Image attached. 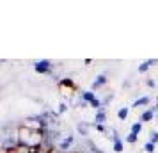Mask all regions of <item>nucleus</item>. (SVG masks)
<instances>
[{
  "label": "nucleus",
  "instance_id": "nucleus-23",
  "mask_svg": "<svg viewBox=\"0 0 158 153\" xmlns=\"http://www.w3.org/2000/svg\"><path fill=\"white\" fill-rule=\"evenodd\" d=\"M16 153H29V150H23V148H18V150H16Z\"/></svg>",
  "mask_w": 158,
  "mask_h": 153
},
{
  "label": "nucleus",
  "instance_id": "nucleus-22",
  "mask_svg": "<svg viewBox=\"0 0 158 153\" xmlns=\"http://www.w3.org/2000/svg\"><path fill=\"white\" fill-rule=\"evenodd\" d=\"M151 110H153L155 114H158V96H156V103H155V107H151Z\"/></svg>",
  "mask_w": 158,
  "mask_h": 153
},
{
  "label": "nucleus",
  "instance_id": "nucleus-25",
  "mask_svg": "<svg viewBox=\"0 0 158 153\" xmlns=\"http://www.w3.org/2000/svg\"><path fill=\"white\" fill-rule=\"evenodd\" d=\"M156 121H158V114H156Z\"/></svg>",
  "mask_w": 158,
  "mask_h": 153
},
{
  "label": "nucleus",
  "instance_id": "nucleus-20",
  "mask_svg": "<svg viewBox=\"0 0 158 153\" xmlns=\"http://www.w3.org/2000/svg\"><path fill=\"white\" fill-rule=\"evenodd\" d=\"M146 86H148V87H155L156 84H155V80H153V79H148V80H146Z\"/></svg>",
  "mask_w": 158,
  "mask_h": 153
},
{
  "label": "nucleus",
  "instance_id": "nucleus-14",
  "mask_svg": "<svg viewBox=\"0 0 158 153\" xmlns=\"http://www.w3.org/2000/svg\"><path fill=\"white\" fill-rule=\"evenodd\" d=\"M144 151H146V153H155V151H156V144H153V142L148 141V142L144 144Z\"/></svg>",
  "mask_w": 158,
  "mask_h": 153
},
{
  "label": "nucleus",
  "instance_id": "nucleus-11",
  "mask_svg": "<svg viewBox=\"0 0 158 153\" xmlns=\"http://www.w3.org/2000/svg\"><path fill=\"white\" fill-rule=\"evenodd\" d=\"M128 116H130V109H128V107H121V109L117 110V117H119L121 121H124Z\"/></svg>",
  "mask_w": 158,
  "mask_h": 153
},
{
  "label": "nucleus",
  "instance_id": "nucleus-4",
  "mask_svg": "<svg viewBox=\"0 0 158 153\" xmlns=\"http://www.w3.org/2000/svg\"><path fill=\"white\" fill-rule=\"evenodd\" d=\"M153 119H155V112H153L151 107H149V109L142 110V114L139 116V123H149V121H153Z\"/></svg>",
  "mask_w": 158,
  "mask_h": 153
},
{
  "label": "nucleus",
  "instance_id": "nucleus-16",
  "mask_svg": "<svg viewBox=\"0 0 158 153\" xmlns=\"http://www.w3.org/2000/svg\"><path fill=\"white\" fill-rule=\"evenodd\" d=\"M149 142H153V144H158V132H156V130H151V132H149Z\"/></svg>",
  "mask_w": 158,
  "mask_h": 153
},
{
  "label": "nucleus",
  "instance_id": "nucleus-18",
  "mask_svg": "<svg viewBox=\"0 0 158 153\" xmlns=\"http://www.w3.org/2000/svg\"><path fill=\"white\" fill-rule=\"evenodd\" d=\"M66 110H68V103H59V110H57V114H64Z\"/></svg>",
  "mask_w": 158,
  "mask_h": 153
},
{
  "label": "nucleus",
  "instance_id": "nucleus-9",
  "mask_svg": "<svg viewBox=\"0 0 158 153\" xmlns=\"http://www.w3.org/2000/svg\"><path fill=\"white\" fill-rule=\"evenodd\" d=\"M105 84H107V75H98L96 80L93 82V91L94 89H98V87H103Z\"/></svg>",
  "mask_w": 158,
  "mask_h": 153
},
{
  "label": "nucleus",
  "instance_id": "nucleus-7",
  "mask_svg": "<svg viewBox=\"0 0 158 153\" xmlns=\"http://www.w3.org/2000/svg\"><path fill=\"white\" fill-rule=\"evenodd\" d=\"M80 100L85 102L87 105H91V103L96 100V95H94L93 91H84V93H80Z\"/></svg>",
  "mask_w": 158,
  "mask_h": 153
},
{
  "label": "nucleus",
  "instance_id": "nucleus-17",
  "mask_svg": "<svg viewBox=\"0 0 158 153\" xmlns=\"http://www.w3.org/2000/svg\"><path fill=\"white\" fill-rule=\"evenodd\" d=\"M149 70V64H148V61H144L142 64H139V73H146Z\"/></svg>",
  "mask_w": 158,
  "mask_h": 153
},
{
  "label": "nucleus",
  "instance_id": "nucleus-8",
  "mask_svg": "<svg viewBox=\"0 0 158 153\" xmlns=\"http://www.w3.org/2000/svg\"><path fill=\"white\" fill-rule=\"evenodd\" d=\"M93 126V123H85V121H82V123L77 125V130H78L80 135H84V137H87L89 135V128Z\"/></svg>",
  "mask_w": 158,
  "mask_h": 153
},
{
  "label": "nucleus",
  "instance_id": "nucleus-13",
  "mask_svg": "<svg viewBox=\"0 0 158 153\" xmlns=\"http://www.w3.org/2000/svg\"><path fill=\"white\" fill-rule=\"evenodd\" d=\"M137 139H139V135H135V134H126V137H124V142H128V144H135Z\"/></svg>",
  "mask_w": 158,
  "mask_h": 153
},
{
  "label": "nucleus",
  "instance_id": "nucleus-10",
  "mask_svg": "<svg viewBox=\"0 0 158 153\" xmlns=\"http://www.w3.org/2000/svg\"><path fill=\"white\" fill-rule=\"evenodd\" d=\"M149 105V96H140V98H137L135 102H133V105L131 107H148Z\"/></svg>",
  "mask_w": 158,
  "mask_h": 153
},
{
  "label": "nucleus",
  "instance_id": "nucleus-1",
  "mask_svg": "<svg viewBox=\"0 0 158 153\" xmlns=\"http://www.w3.org/2000/svg\"><path fill=\"white\" fill-rule=\"evenodd\" d=\"M16 139H18V146L23 150H37L43 144V130H36V128H29V126H18L16 132Z\"/></svg>",
  "mask_w": 158,
  "mask_h": 153
},
{
  "label": "nucleus",
  "instance_id": "nucleus-6",
  "mask_svg": "<svg viewBox=\"0 0 158 153\" xmlns=\"http://www.w3.org/2000/svg\"><path fill=\"white\" fill-rule=\"evenodd\" d=\"M107 121V112H105V107L100 110H96V116H94V125H105Z\"/></svg>",
  "mask_w": 158,
  "mask_h": 153
},
{
  "label": "nucleus",
  "instance_id": "nucleus-21",
  "mask_svg": "<svg viewBox=\"0 0 158 153\" xmlns=\"http://www.w3.org/2000/svg\"><path fill=\"white\" fill-rule=\"evenodd\" d=\"M148 64H149V68H151V66L158 64V61H156V59H148Z\"/></svg>",
  "mask_w": 158,
  "mask_h": 153
},
{
  "label": "nucleus",
  "instance_id": "nucleus-19",
  "mask_svg": "<svg viewBox=\"0 0 158 153\" xmlns=\"http://www.w3.org/2000/svg\"><path fill=\"white\" fill-rule=\"evenodd\" d=\"M93 126L96 128V130L100 132V134H107V128H105V125H94L93 123Z\"/></svg>",
  "mask_w": 158,
  "mask_h": 153
},
{
  "label": "nucleus",
  "instance_id": "nucleus-5",
  "mask_svg": "<svg viewBox=\"0 0 158 153\" xmlns=\"http://www.w3.org/2000/svg\"><path fill=\"white\" fill-rule=\"evenodd\" d=\"M73 141H75L73 135H66L62 141H59V150H62V153H66L68 150H69V146L73 144Z\"/></svg>",
  "mask_w": 158,
  "mask_h": 153
},
{
  "label": "nucleus",
  "instance_id": "nucleus-2",
  "mask_svg": "<svg viewBox=\"0 0 158 153\" xmlns=\"http://www.w3.org/2000/svg\"><path fill=\"white\" fill-rule=\"evenodd\" d=\"M57 86H59V91L62 95H73L77 91V84L73 82V79H60Z\"/></svg>",
  "mask_w": 158,
  "mask_h": 153
},
{
  "label": "nucleus",
  "instance_id": "nucleus-24",
  "mask_svg": "<svg viewBox=\"0 0 158 153\" xmlns=\"http://www.w3.org/2000/svg\"><path fill=\"white\" fill-rule=\"evenodd\" d=\"M29 153H43V151H41V150L37 148V150H29Z\"/></svg>",
  "mask_w": 158,
  "mask_h": 153
},
{
  "label": "nucleus",
  "instance_id": "nucleus-12",
  "mask_svg": "<svg viewBox=\"0 0 158 153\" xmlns=\"http://www.w3.org/2000/svg\"><path fill=\"white\" fill-rule=\"evenodd\" d=\"M130 132H131V134H135V135H139V134L142 132V123H139V121H137V123H131Z\"/></svg>",
  "mask_w": 158,
  "mask_h": 153
},
{
  "label": "nucleus",
  "instance_id": "nucleus-15",
  "mask_svg": "<svg viewBox=\"0 0 158 153\" xmlns=\"http://www.w3.org/2000/svg\"><path fill=\"white\" fill-rule=\"evenodd\" d=\"M87 146H89V148H91V153H105V151H103V150H100V148H98V146L94 144L93 141H87Z\"/></svg>",
  "mask_w": 158,
  "mask_h": 153
},
{
  "label": "nucleus",
  "instance_id": "nucleus-3",
  "mask_svg": "<svg viewBox=\"0 0 158 153\" xmlns=\"http://www.w3.org/2000/svg\"><path fill=\"white\" fill-rule=\"evenodd\" d=\"M34 70H36L39 75H46V73H50L52 71V61H48V59L37 61V62H34Z\"/></svg>",
  "mask_w": 158,
  "mask_h": 153
}]
</instances>
